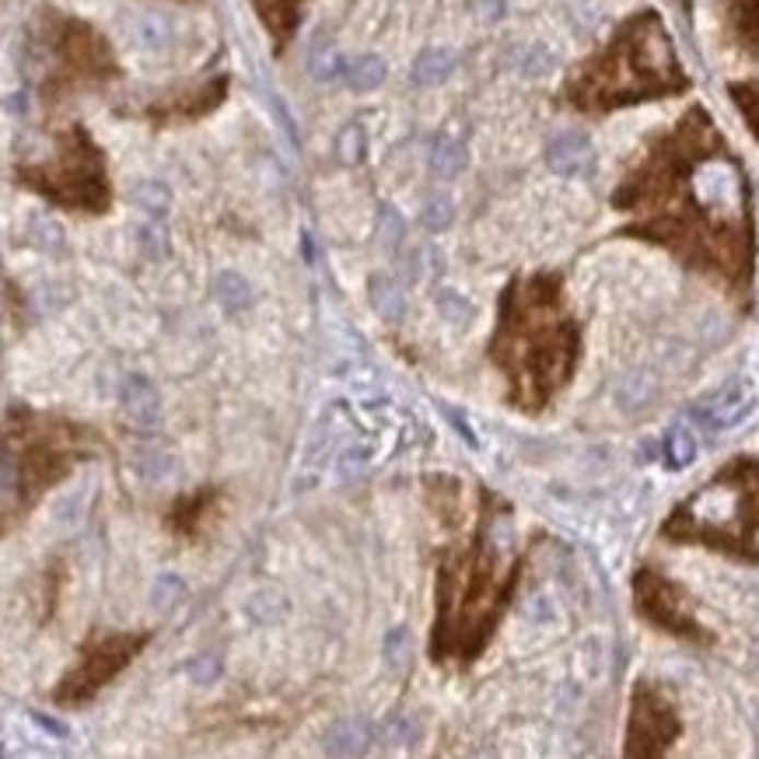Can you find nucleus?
I'll use <instances>...</instances> for the list:
<instances>
[{
    "label": "nucleus",
    "mask_w": 759,
    "mask_h": 759,
    "mask_svg": "<svg viewBox=\"0 0 759 759\" xmlns=\"http://www.w3.org/2000/svg\"><path fill=\"white\" fill-rule=\"evenodd\" d=\"M728 95L735 102L738 116L746 119L749 133L759 140V84H752V81H732L728 84Z\"/></svg>",
    "instance_id": "17"
},
{
    "label": "nucleus",
    "mask_w": 759,
    "mask_h": 759,
    "mask_svg": "<svg viewBox=\"0 0 759 759\" xmlns=\"http://www.w3.org/2000/svg\"><path fill=\"white\" fill-rule=\"evenodd\" d=\"M752 406H756L752 378H735L725 388H717V393L700 406V413H703V420L711 423V428H732V423L743 420Z\"/></svg>",
    "instance_id": "15"
},
{
    "label": "nucleus",
    "mask_w": 759,
    "mask_h": 759,
    "mask_svg": "<svg viewBox=\"0 0 759 759\" xmlns=\"http://www.w3.org/2000/svg\"><path fill=\"white\" fill-rule=\"evenodd\" d=\"M725 32L732 46L749 60H759V0H721Z\"/></svg>",
    "instance_id": "16"
},
{
    "label": "nucleus",
    "mask_w": 759,
    "mask_h": 759,
    "mask_svg": "<svg viewBox=\"0 0 759 759\" xmlns=\"http://www.w3.org/2000/svg\"><path fill=\"white\" fill-rule=\"evenodd\" d=\"M11 183L32 197L46 200L52 210L78 218H102L113 210L109 157L84 122H67L52 133V151L39 162L11 168Z\"/></svg>",
    "instance_id": "8"
},
{
    "label": "nucleus",
    "mask_w": 759,
    "mask_h": 759,
    "mask_svg": "<svg viewBox=\"0 0 759 759\" xmlns=\"http://www.w3.org/2000/svg\"><path fill=\"white\" fill-rule=\"evenodd\" d=\"M697 458V437L679 423L665 434V466L668 469H686Z\"/></svg>",
    "instance_id": "18"
},
{
    "label": "nucleus",
    "mask_w": 759,
    "mask_h": 759,
    "mask_svg": "<svg viewBox=\"0 0 759 759\" xmlns=\"http://www.w3.org/2000/svg\"><path fill=\"white\" fill-rule=\"evenodd\" d=\"M32 39L39 49V102L43 113H57L81 95H95L122 81V63L109 35L60 8H43L35 14Z\"/></svg>",
    "instance_id": "7"
},
{
    "label": "nucleus",
    "mask_w": 759,
    "mask_h": 759,
    "mask_svg": "<svg viewBox=\"0 0 759 759\" xmlns=\"http://www.w3.org/2000/svg\"><path fill=\"white\" fill-rule=\"evenodd\" d=\"M679 735H682V717L676 711L673 697H668L658 682H647V679L633 682L623 752L630 759H658L679 743Z\"/></svg>",
    "instance_id": "11"
},
{
    "label": "nucleus",
    "mask_w": 759,
    "mask_h": 759,
    "mask_svg": "<svg viewBox=\"0 0 759 759\" xmlns=\"http://www.w3.org/2000/svg\"><path fill=\"white\" fill-rule=\"evenodd\" d=\"M428 493L448 528L434 563V620L428 655L441 668L466 673L483 658L504 612L525 577V550L515 539V511L487 487H476V507L466 511L458 480L431 476Z\"/></svg>",
    "instance_id": "2"
},
{
    "label": "nucleus",
    "mask_w": 759,
    "mask_h": 759,
    "mask_svg": "<svg viewBox=\"0 0 759 759\" xmlns=\"http://www.w3.org/2000/svg\"><path fill=\"white\" fill-rule=\"evenodd\" d=\"M679 4H682V8H686V11H690V0H679Z\"/></svg>",
    "instance_id": "20"
},
{
    "label": "nucleus",
    "mask_w": 759,
    "mask_h": 759,
    "mask_svg": "<svg viewBox=\"0 0 759 759\" xmlns=\"http://www.w3.org/2000/svg\"><path fill=\"white\" fill-rule=\"evenodd\" d=\"M690 87L693 78L686 74L665 17L644 8L623 17L609 39L571 70L560 98L581 116H609L630 105L679 98Z\"/></svg>",
    "instance_id": "4"
},
{
    "label": "nucleus",
    "mask_w": 759,
    "mask_h": 759,
    "mask_svg": "<svg viewBox=\"0 0 759 759\" xmlns=\"http://www.w3.org/2000/svg\"><path fill=\"white\" fill-rule=\"evenodd\" d=\"M224 515V490L221 487H197L179 493L165 511V528L175 542L200 546L210 539Z\"/></svg>",
    "instance_id": "13"
},
{
    "label": "nucleus",
    "mask_w": 759,
    "mask_h": 759,
    "mask_svg": "<svg viewBox=\"0 0 759 759\" xmlns=\"http://www.w3.org/2000/svg\"><path fill=\"white\" fill-rule=\"evenodd\" d=\"M151 638L154 630H92L78 644L70 668L49 690V700L60 711L87 708L105 686L127 673L133 658L151 644Z\"/></svg>",
    "instance_id": "9"
},
{
    "label": "nucleus",
    "mask_w": 759,
    "mask_h": 759,
    "mask_svg": "<svg viewBox=\"0 0 759 759\" xmlns=\"http://www.w3.org/2000/svg\"><path fill=\"white\" fill-rule=\"evenodd\" d=\"M487 358L507 385V406L528 417L542 413L571 385L581 361V323L560 273L536 270L507 280Z\"/></svg>",
    "instance_id": "3"
},
{
    "label": "nucleus",
    "mask_w": 759,
    "mask_h": 759,
    "mask_svg": "<svg viewBox=\"0 0 759 759\" xmlns=\"http://www.w3.org/2000/svg\"><path fill=\"white\" fill-rule=\"evenodd\" d=\"M633 609L641 612V620H647L655 630L673 633L679 641L690 644H714V633L697 620L693 612V598L686 595L682 585H676L673 577H665L651 568L633 571Z\"/></svg>",
    "instance_id": "10"
},
{
    "label": "nucleus",
    "mask_w": 759,
    "mask_h": 759,
    "mask_svg": "<svg viewBox=\"0 0 759 759\" xmlns=\"http://www.w3.org/2000/svg\"><path fill=\"white\" fill-rule=\"evenodd\" d=\"M662 539L759 563V458L735 455L662 522Z\"/></svg>",
    "instance_id": "6"
},
{
    "label": "nucleus",
    "mask_w": 759,
    "mask_h": 759,
    "mask_svg": "<svg viewBox=\"0 0 759 759\" xmlns=\"http://www.w3.org/2000/svg\"><path fill=\"white\" fill-rule=\"evenodd\" d=\"M312 0H249L253 14L259 17L262 32L273 46V57H284L288 46L294 43L297 28H302Z\"/></svg>",
    "instance_id": "14"
},
{
    "label": "nucleus",
    "mask_w": 759,
    "mask_h": 759,
    "mask_svg": "<svg viewBox=\"0 0 759 759\" xmlns=\"http://www.w3.org/2000/svg\"><path fill=\"white\" fill-rule=\"evenodd\" d=\"M105 452L95 428L28 402L4 410V536L22 525L49 490H57L78 466Z\"/></svg>",
    "instance_id": "5"
},
{
    "label": "nucleus",
    "mask_w": 759,
    "mask_h": 759,
    "mask_svg": "<svg viewBox=\"0 0 759 759\" xmlns=\"http://www.w3.org/2000/svg\"><path fill=\"white\" fill-rule=\"evenodd\" d=\"M609 207L623 214L620 238L658 245L679 267L708 277L738 308L752 302L756 214L743 157L708 105H690L644 144Z\"/></svg>",
    "instance_id": "1"
},
{
    "label": "nucleus",
    "mask_w": 759,
    "mask_h": 759,
    "mask_svg": "<svg viewBox=\"0 0 759 759\" xmlns=\"http://www.w3.org/2000/svg\"><path fill=\"white\" fill-rule=\"evenodd\" d=\"M227 92H232V74L218 70V74H203L189 84L168 87L165 95H157L140 105V109H133V119H144L154 130L192 127V122L214 116L227 102Z\"/></svg>",
    "instance_id": "12"
},
{
    "label": "nucleus",
    "mask_w": 759,
    "mask_h": 759,
    "mask_svg": "<svg viewBox=\"0 0 759 759\" xmlns=\"http://www.w3.org/2000/svg\"><path fill=\"white\" fill-rule=\"evenodd\" d=\"M172 4H200V0H172Z\"/></svg>",
    "instance_id": "19"
}]
</instances>
